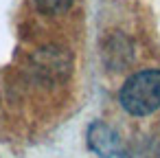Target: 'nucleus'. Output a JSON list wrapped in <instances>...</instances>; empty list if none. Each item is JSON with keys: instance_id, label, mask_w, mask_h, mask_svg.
I'll return each mask as SVG.
<instances>
[{"instance_id": "1", "label": "nucleus", "mask_w": 160, "mask_h": 158, "mask_svg": "<svg viewBox=\"0 0 160 158\" xmlns=\"http://www.w3.org/2000/svg\"><path fill=\"white\" fill-rule=\"evenodd\" d=\"M118 101L134 116L156 112L160 108V70H140L132 75L121 86Z\"/></svg>"}, {"instance_id": "2", "label": "nucleus", "mask_w": 160, "mask_h": 158, "mask_svg": "<svg viewBox=\"0 0 160 158\" xmlns=\"http://www.w3.org/2000/svg\"><path fill=\"white\" fill-rule=\"evenodd\" d=\"M88 143L92 151L99 154V158H127L116 132L103 123H92L88 127Z\"/></svg>"}, {"instance_id": "3", "label": "nucleus", "mask_w": 160, "mask_h": 158, "mask_svg": "<svg viewBox=\"0 0 160 158\" xmlns=\"http://www.w3.org/2000/svg\"><path fill=\"white\" fill-rule=\"evenodd\" d=\"M35 5L44 11V13H62L66 11L70 5H72V0H35Z\"/></svg>"}]
</instances>
